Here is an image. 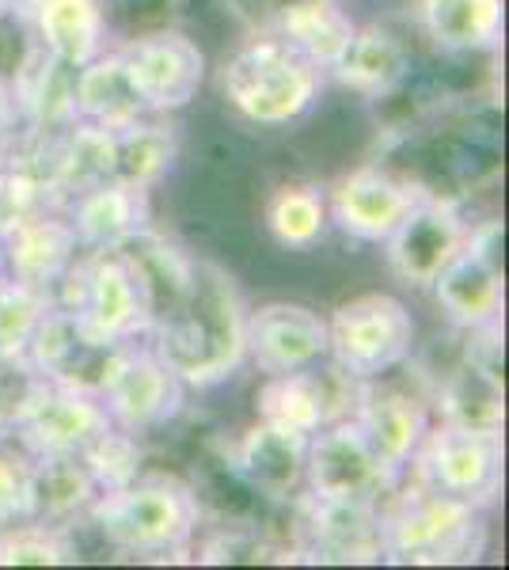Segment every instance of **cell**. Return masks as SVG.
Segmentation results:
<instances>
[{
	"label": "cell",
	"instance_id": "cell-35",
	"mask_svg": "<svg viewBox=\"0 0 509 570\" xmlns=\"http://www.w3.org/2000/svg\"><path fill=\"white\" fill-rule=\"evenodd\" d=\"M77 559L80 551L69 540V529L35 518L0 529V567H65Z\"/></svg>",
	"mask_w": 509,
	"mask_h": 570
},
{
	"label": "cell",
	"instance_id": "cell-13",
	"mask_svg": "<svg viewBox=\"0 0 509 570\" xmlns=\"http://www.w3.org/2000/svg\"><path fill=\"white\" fill-rule=\"evenodd\" d=\"M468 220L449 198L422 195L388 233V271L411 289H430L446 266L464 252Z\"/></svg>",
	"mask_w": 509,
	"mask_h": 570
},
{
	"label": "cell",
	"instance_id": "cell-1",
	"mask_svg": "<svg viewBox=\"0 0 509 570\" xmlns=\"http://www.w3.org/2000/svg\"><path fill=\"white\" fill-rule=\"evenodd\" d=\"M244 324L247 305L236 278L221 263L198 255L187 301L164 324H156L145 343L179 373L190 392H206L247 362Z\"/></svg>",
	"mask_w": 509,
	"mask_h": 570
},
{
	"label": "cell",
	"instance_id": "cell-23",
	"mask_svg": "<svg viewBox=\"0 0 509 570\" xmlns=\"http://www.w3.org/2000/svg\"><path fill=\"white\" fill-rule=\"evenodd\" d=\"M123 255H126V263L134 266L137 285H141L145 308H149V331H153L187 301V293L194 285V271H198V255L187 252L183 244H175L172 236L156 233L153 225L145 228V233H137L134 240L123 247Z\"/></svg>",
	"mask_w": 509,
	"mask_h": 570
},
{
	"label": "cell",
	"instance_id": "cell-6",
	"mask_svg": "<svg viewBox=\"0 0 509 570\" xmlns=\"http://www.w3.org/2000/svg\"><path fill=\"white\" fill-rule=\"evenodd\" d=\"M411 308L395 293H358L327 316V362L350 381L392 376L414 351Z\"/></svg>",
	"mask_w": 509,
	"mask_h": 570
},
{
	"label": "cell",
	"instance_id": "cell-4",
	"mask_svg": "<svg viewBox=\"0 0 509 570\" xmlns=\"http://www.w3.org/2000/svg\"><path fill=\"white\" fill-rule=\"evenodd\" d=\"M323 77L277 35H258L221 66V96L252 126H293L320 104Z\"/></svg>",
	"mask_w": 509,
	"mask_h": 570
},
{
	"label": "cell",
	"instance_id": "cell-12",
	"mask_svg": "<svg viewBox=\"0 0 509 570\" xmlns=\"http://www.w3.org/2000/svg\"><path fill=\"white\" fill-rule=\"evenodd\" d=\"M187 392L190 389L179 381V373L141 338V343L126 346L123 362H118V370L99 400L107 407L110 426L126 430L134 438H145L172 426L183 415Z\"/></svg>",
	"mask_w": 509,
	"mask_h": 570
},
{
	"label": "cell",
	"instance_id": "cell-21",
	"mask_svg": "<svg viewBox=\"0 0 509 570\" xmlns=\"http://www.w3.org/2000/svg\"><path fill=\"white\" fill-rule=\"evenodd\" d=\"M80 244L72 233L65 209H50V214L27 220V225L12 228L8 236H0V263H4V278L39 289L46 297H53V289L69 274V266L77 263Z\"/></svg>",
	"mask_w": 509,
	"mask_h": 570
},
{
	"label": "cell",
	"instance_id": "cell-43",
	"mask_svg": "<svg viewBox=\"0 0 509 570\" xmlns=\"http://www.w3.org/2000/svg\"><path fill=\"white\" fill-rule=\"evenodd\" d=\"M0 278H4V263H0Z\"/></svg>",
	"mask_w": 509,
	"mask_h": 570
},
{
	"label": "cell",
	"instance_id": "cell-37",
	"mask_svg": "<svg viewBox=\"0 0 509 570\" xmlns=\"http://www.w3.org/2000/svg\"><path fill=\"white\" fill-rule=\"evenodd\" d=\"M77 456L85 461L91 480L99 483V491H115V487L134 483L145 464L141 438L126 434V430H118V426H107L99 438H91Z\"/></svg>",
	"mask_w": 509,
	"mask_h": 570
},
{
	"label": "cell",
	"instance_id": "cell-26",
	"mask_svg": "<svg viewBox=\"0 0 509 570\" xmlns=\"http://www.w3.org/2000/svg\"><path fill=\"white\" fill-rule=\"evenodd\" d=\"M414 20L441 53H483L502 42L506 0H419Z\"/></svg>",
	"mask_w": 509,
	"mask_h": 570
},
{
	"label": "cell",
	"instance_id": "cell-31",
	"mask_svg": "<svg viewBox=\"0 0 509 570\" xmlns=\"http://www.w3.org/2000/svg\"><path fill=\"white\" fill-rule=\"evenodd\" d=\"M99 483L91 480L77 453L69 456H35V521L72 529L88 518L91 502L99 499Z\"/></svg>",
	"mask_w": 509,
	"mask_h": 570
},
{
	"label": "cell",
	"instance_id": "cell-24",
	"mask_svg": "<svg viewBox=\"0 0 509 570\" xmlns=\"http://www.w3.org/2000/svg\"><path fill=\"white\" fill-rule=\"evenodd\" d=\"M331 77L342 88L365 99H388L395 88L411 77V46L400 31L384 23H365L354 31L346 53L335 61Z\"/></svg>",
	"mask_w": 509,
	"mask_h": 570
},
{
	"label": "cell",
	"instance_id": "cell-40",
	"mask_svg": "<svg viewBox=\"0 0 509 570\" xmlns=\"http://www.w3.org/2000/svg\"><path fill=\"white\" fill-rule=\"evenodd\" d=\"M23 145V122H20V107H16V91L12 80L0 72V164H8Z\"/></svg>",
	"mask_w": 509,
	"mask_h": 570
},
{
	"label": "cell",
	"instance_id": "cell-14",
	"mask_svg": "<svg viewBox=\"0 0 509 570\" xmlns=\"http://www.w3.org/2000/svg\"><path fill=\"white\" fill-rule=\"evenodd\" d=\"M244 351L263 376L312 370L327 357V316L301 301H266L247 308Z\"/></svg>",
	"mask_w": 509,
	"mask_h": 570
},
{
	"label": "cell",
	"instance_id": "cell-32",
	"mask_svg": "<svg viewBox=\"0 0 509 570\" xmlns=\"http://www.w3.org/2000/svg\"><path fill=\"white\" fill-rule=\"evenodd\" d=\"M179 160V134L168 115H145L126 130H115V179L153 190Z\"/></svg>",
	"mask_w": 509,
	"mask_h": 570
},
{
	"label": "cell",
	"instance_id": "cell-15",
	"mask_svg": "<svg viewBox=\"0 0 509 570\" xmlns=\"http://www.w3.org/2000/svg\"><path fill=\"white\" fill-rule=\"evenodd\" d=\"M123 354H126V346L91 343L88 335H80V327L72 324L69 312L50 305V312L42 316L31 346H27V354H23V370L31 376H42V381L65 384V389L104 395L110 376L118 370V362H123Z\"/></svg>",
	"mask_w": 509,
	"mask_h": 570
},
{
	"label": "cell",
	"instance_id": "cell-18",
	"mask_svg": "<svg viewBox=\"0 0 509 570\" xmlns=\"http://www.w3.org/2000/svg\"><path fill=\"white\" fill-rule=\"evenodd\" d=\"M301 551L316 563H384L381 505L323 502L297 494Z\"/></svg>",
	"mask_w": 509,
	"mask_h": 570
},
{
	"label": "cell",
	"instance_id": "cell-33",
	"mask_svg": "<svg viewBox=\"0 0 509 570\" xmlns=\"http://www.w3.org/2000/svg\"><path fill=\"white\" fill-rule=\"evenodd\" d=\"M266 233L285 252H312L327 240V195L312 183H285L266 202Z\"/></svg>",
	"mask_w": 509,
	"mask_h": 570
},
{
	"label": "cell",
	"instance_id": "cell-34",
	"mask_svg": "<svg viewBox=\"0 0 509 570\" xmlns=\"http://www.w3.org/2000/svg\"><path fill=\"white\" fill-rule=\"evenodd\" d=\"M50 209H61V198L46 176V164L35 149L20 145L12 160L0 164V236L50 214Z\"/></svg>",
	"mask_w": 509,
	"mask_h": 570
},
{
	"label": "cell",
	"instance_id": "cell-28",
	"mask_svg": "<svg viewBox=\"0 0 509 570\" xmlns=\"http://www.w3.org/2000/svg\"><path fill=\"white\" fill-rule=\"evenodd\" d=\"M304 438H285L263 422H252L233 445V468L266 499H293L304 487Z\"/></svg>",
	"mask_w": 509,
	"mask_h": 570
},
{
	"label": "cell",
	"instance_id": "cell-20",
	"mask_svg": "<svg viewBox=\"0 0 509 570\" xmlns=\"http://www.w3.org/2000/svg\"><path fill=\"white\" fill-rule=\"evenodd\" d=\"M80 252H123L137 233L153 225V190L107 179L65 202Z\"/></svg>",
	"mask_w": 509,
	"mask_h": 570
},
{
	"label": "cell",
	"instance_id": "cell-22",
	"mask_svg": "<svg viewBox=\"0 0 509 570\" xmlns=\"http://www.w3.org/2000/svg\"><path fill=\"white\" fill-rule=\"evenodd\" d=\"M16 16L27 23L31 42L77 69L107 50V0H20Z\"/></svg>",
	"mask_w": 509,
	"mask_h": 570
},
{
	"label": "cell",
	"instance_id": "cell-7",
	"mask_svg": "<svg viewBox=\"0 0 509 570\" xmlns=\"http://www.w3.org/2000/svg\"><path fill=\"white\" fill-rule=\"evenodd\" d=\"M400 483L403 472L384 464L350 419L327 422L320 434L309 438L301 491L312 494V499L381 505Z\"/></svg>",
	"mask_w": 509,
	"mask_h": 570
},
{
	"label": "cell",
	"instance_id": "cell-5",
	"mask_svg": "<svg viewBox=\"0 0 509 570\" xmlns=\"http://www.w3.org/2000/svg\"><path fill=\"white\" fill-rule=\"evenodd\" d=\"M53 305L99 346H129L149 335V308L123 252H80L53 289Z\"/></svg>",
	"mask_w": 509,
	"mask_h": 570
},
{
	"label": "cell",
	"instance_id": "cell-41",
	"mask_svg": "<svg viewBox=\"0 0 509 570\" xmlns=\"http://www.w3.org/2000/svg\"><path fill=\"white\" fill-rule=\"evenodd\" d=\"M16 4H20V0H0V23L12 20V16H16Z\"/></svg>",
	"mask_w": 509,
	"mask_h": 570
},
{
	"label": "cell",
	"instance_id": "cell-9",
	"mask_svg": "<svg viewBox=\"0 0 509 570\" xmlns=\"http://www.w3.org/2000/svg\"><path fill=\"white\" fill-rule=\"evenodd\" d=\"M110 426L107 407L99 395L65 389V384L27 376L20 400L8 415L12 434L31 456H69L80 453L91 438Z\"/></svg>",
	"mask_w": 509,
	"mask_h": 570
},
{
	"label": "cell",
	"instance_id": "cell-29",
	"mask_svg": "<svg viewBox=\"0 0 509 570\" xmlns=\"http://www.w3.org/2000/svg\"><path fill=\"white\" fill-rule=\"evenodd\" d=\"M149 115V107L141 104L134 80L126 72L123 53L104 50L99 58H91L88 66L77 69V118L104 130H126L137 118Z\"/></svg>",
	"mask_w": 509,
	"mask_h": 570
},
{
	"label": "cell",
	"instance_id": "cell-10",
	"mask_svg": "<svg viewBox=\"0 0 509 570\" xmlns=\"http://www.w3.org/2000/svg\"><path fill=\"white\" fill-rule=\"evenodd\" d=\"M358 384L361 381H350L327 357L320 365H312V370L263 376V384L255 392V422H263V426H271L285 438L309 441L327 422L350 415Z\"/></svg>",
	"mask_w": 509,
	"mask_h": 570
},
{
	"label": "cell",
	"instance_id": "cell-8",
	"mask_svg": "<svg viewBox=\"0 0 509 570\" xmlns=\"http://www.w3.org/2000/svg\"><path fill=\"white\" fill-rule=\"evenodd\" d=\"M502 434H479V430L430 422L407 475L422 480L433 491L487 510V505L498 502V491H502Z\"/></svg>",
	"mask_w": 509,
	"mask_h": 570
},
{
	"label": "cell",
	"instance_id": "cell-16",
	"mask_svg": "<svg viewBox=\"0 0 509 570\" xmlns=\"http://www.w3.org/2000/svg\"><path fill=\"white\" fill-rule=\"evenodd\" d=\"M327 214L331 228L346 233L350 240L361 244H384L388 233L403 220L407 209L419 202L425 190L414 187L411 179L395 176L384 168H354L331 183Z\"/></svg>",
	"mask_w": 509,
	"mask_h": 570
},
{
	"label": "cell",
	"instance_id": "cell-25",
	"mask_svg": "<svg viewBox=\"0 0 509 570\" xmlns=\"http://www.w3.org/2000/svg\"><path fill=\"white\" fill-rule=\"evenodd\" d=\"M438 308L449 316V324L460 331H476L502 320L506 305V271L476 259L471 252H460L430 285Z\"/></svg>",
	"mask_w": 509,
	"mask_h": 570
},
{
	"label": "cell",
	"instance_id": "cell-38",
	"mask_svg": "<svg viewBox=\"0 0 509 570\" xmlns=\"http://www.w3.org/2000/svg\"><path fill=\"white\" fill-rule=\"evenodd\" d=\"M35 518V456L8 434L0 441V529Z\"/></svg>",
	"mask_w": 509,
	"mask_h": 570
},
{
	"label": "cell",
	"instance_id": "cell-19",
	"mask_svg": "<svg viewBox=\"0 0 509 570\" xmlns=\"http://www.w3.org/2000/svg\"><path fill=\"white\" fill-rule=\"evenodd\" d=\"M8 80L20 107L23 141H53L77 122V66L46 53L39 42H27L23 61Z\"/></svg>",
	"mask_w": 509,
	"mask_h": 570
},
{
	"label": "cell",
	"instance_id": "cell-30",
	"mask_svg": "<svg viewBox=\"0 0 509 570\" xmlns=\"http://www.w3.org/2000/svg\"><path fill=\"white\" fill-rule=\"evenodd\" d=\"M438 422L479 434H502L506 430V389L502 373H490L464 357L452 365L438 389Z\"/></svg>",
	"mask_w": 509,
	"mask_h": 570
},
{
	"label": "cell",
	"instance_id": "cell-42",
	"mask_svg": "<svg viewBox=\"0 0 509 570\" xmlns=\"http://www.w3.org/2000/svg\"><path fill=\"white\" fill-rule=\"evenodd\" d=\"M4 438H8V422L0 419V441H4Z\"/></svg>",
	"mask_w": 509,
	"mask_h": 570
},
{
	"label": "cell",
	"instance_id": "cell-2",
	"mask_svg": "<svg viewBox=\"0 0 509 570\" xmlns=\"http://www.w3.org/2000/svg\"><path fill=\"white\" fill-rule=\"evenodd\" d=\"M487 510L425 487L414 475L381 502L384 563L400 567H464L487 551Z\"/></svg>",
	"mask_w": 509,
	"mask_h": 570
},
{
	"label": "cell",
	"instance_id": "cell-3",
	"mask_svg": "<svg viewBox=\"0 0 509 570\" xmlns=\"http://www.w3.org/2000/svg\"><path fill=\"white\" fill-rule=\"evenodd\" d=\"M85 521L126 556L179 559L190 556L198 540L202 505L190 487L172 475H137L134 483L99 494Z\"/></svg>",
	"mask_w": 509,
	"mask_h": 570
},
{
	"label": "cell",
	"instance_id": "cell-11",
	"mask_svg": "<svg viewBox=\"0 0 509 570\" xmlns=\"http://www.w3.org/2000/svg\"><path fill=\"white\" fill-rule=\"evenodd\" d=\"M118 53L149 115H179L206 85V53L187 31H175V27L137 35L118 46Z\"/></svg>",
	"mask_w": 509,
	"mask_h": 570
},
{
	"label": "cell",
	"instance_id": "cell-39",
	"mask_svg": "<svg viewBox=\"0 0 509 570\" xmlns=\"http://www.w3.org/2000/svg\"><path fill=\"white\" fill-rule=\"evenodd\" d=\"M266 551H271V548H266L263 540L228 532V537H217V540H209V544H202L198 559H202V563H236V559L255 563V559H266Z\"/></svg>",
	"mask_w": 509,
	"mask_h": 570
},
{
	"label": "cell",
	"instance_id": "cell-27",
	"mask_svg": "<svg viewBox=\"0 0 509 570\" xmlns=\"http://www.w3.org/2000/svg\"><path fill=\"white\" fill-rule=\"evenodd\" d=\"M358 23L339 0H290L282 12L266 23V35H277L285 46L309 58L323 72L335 69V61L346 53Z\"/></svg>",
	"mask_w": 509,
	"mask_h": 570
},
{
	"label": "cell",
	"instance_id": "cell-36",
	"mask_svg": "<svg viewBox=\"0 0 509 570\" xmlns=\"http://www.w3.org/2000/svg\"><path fill=\"white\" fill-rule=\"evenodd\" d=\"M50 305L53 297H46V293L27 289V285L12 278H0V357L4 362L23 365L27 346H31Z\"/></svg>",
	"mask_w": 509,
	"mask_h": 570
},
{
	"label": "cell",
	"instance_id": "cell-17",
	"mask_svg": "<svg viewBox=\"0 0 509 570\" xmlns=\"http://www.w3.org/2000/svg\"><path fill=\"white\" fill-rule=\"evenodd\" d=\"M346 419L365 434L369 445L376 449V456L403 475H407V468H411L425 430H430V422H433L430 403H425L422 395L392 384L388 376L358 384L354 407H350Z\"/></svg>",
	"mask_w": 509,
	"mask_h": 570
}]
</instances>
